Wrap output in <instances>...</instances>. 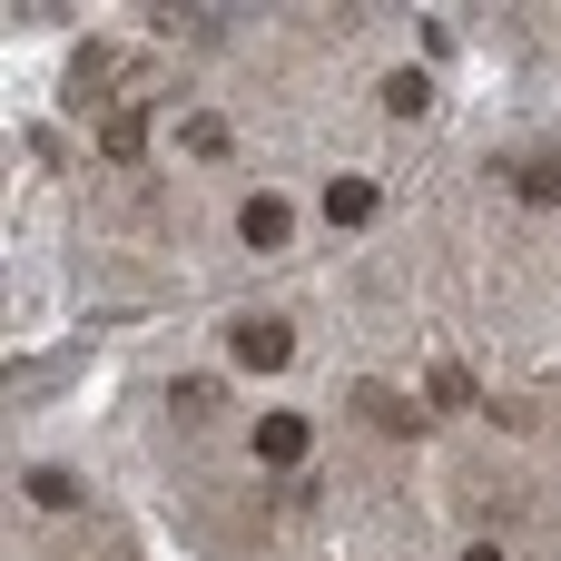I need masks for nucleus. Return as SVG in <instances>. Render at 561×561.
I'll return each instance as SVG.
<instances>
[{"instance_id": "1", "label": "nucleus", "mask_w": 561, "mask_h": 561, "mask_svg": "<svg viewBox=\"0 0 561 561\" xmlns=\"http://www.w3.org/2000/svg\"><path fill=\"white\" fill-rule=\"evenodd\" d=\"M286 355H296V325H286V316H247V325H237V365H247V375H276Z\"/></svg>"}, {"instance_id": "2", "label": "nucleus", "mask_w": 561, "mask_h": 561, "mask_svg": "<svg viewBox=\"0 0 561 561\" xmlns=\"http://www.w3.org/2000/svg\"><path fill=\"white\" fill-rule=\"evenodd\" d=\"M306 444H316L306 414H266V424H256V454H266V463H306Z\"/></svg>"}, {"instance_id": "3", "label": "nucleus", "mask_w": 561, "mask_h": 561, "mask_svg": "<svg viewBox=\"0 0 561 561\" xmlns=\"http://www.w3.org/2000/svg\"><path fill=\"white\" fill-rule=\"evenodd\" d=\"M286 237H296V217H286V197H256V207H247V247H256V256H276Z\"/></svg>"}, {"instance_id": "4", "label": "nucleus", "mask_w": 561, "mask_h": 561, "mask_svg": "<svg viewBox=\"0 0 561 561\" xmlns=\"http://www.w3.org/2000/svg\"><path fill=\"white\" fill-rule=\"evenodd\" d=\"M325 217H335V227H365V217H375V187H365V178H335V187H325Z\"/></svg>"}, {"instance_id": "5", "label": "nucleus", "mask_w": 561, "mask_h": 561, "mask_svg": "<svg viewBox=\"0 0 561 561\" xmlns=\"http://www.w3.org/2000/svg\"><path fill=\"white\" fill-rule=\"evenodd\" d=\"M513 187H523L533 207H552V197H561V158H523V168H513Z\"/></svg>"}, {"instance_id": "6", "label": "nucleus", "mask_w": 561, "mask_h": 561, "mask_svg": "<svg viewBox=\"0 0 561 561\" xmlns=\"http://www.w3.org/2000/svg\"><path fill=\"white\" fill-rule=\"evenodd\" d=\"M424 99H434V79H424V69H394V79H385V108H394V118H414Z\"/></svg>"}, {"instance_id": "7", "label": "nucleus", "mask_w": 561, "mask_h": 561, "mask_svg": "<svg viewBox=\"0 0 561 561\" xmlns=\"http://www.w3.org/2000/svg\"><path fill=\"white\" fill-rule=\"evenodd\" d=\"M355 394H365V414H375V424H394V434H414V424H424V414H414L404 394H385V385H355Z\"/></svg>"}, {"instance_id": "8", "label": "nucleus", "mask_w": 561, "mask_h": 561, "mask_svg": "<svg viewBox=\"0 0 561 561\" xmlns=\"http://www.w3.org/2000/svg\"><path fill=\"white\" fill-rule=\"evenodd\" d=\"M138 148H148V118L118 108V118H108V158H138Z\"/></svg>"}, {"instance_id": "9", "label": "nucleus", "mask_w": 561, "mask_h": 561, "mask_svg": "<svg viewBox=\"0 0 561 561\" xmlns=\"http://www.w3.org/2000/svg\"><path fill=\"white\" fill-rule=\"evenodd\" d=\"M178 138H187V158H227V118H187Z\"/></svg>"}, {"instance_id": "10", "label": "nucleus", "mask_w": 561, "mask_h": 561, "mask_svg": "<svg viewBox=\"0 0 561 561\" xmlns=\"http://www.w3.org/2000/svg\"><path fill=\"white\" fill-rule=\"evenodd\" d=\"M30 503H39V513H69L79 483H69V473H30Z\"/></svg>"}, {"instance_id": "11", "label": "nucleus", "mask_w": 561, "mask_h": 561, "mask_svg": "<svg viewBox=\"0 0 561 561\" xmlns=\"http://www.w3.org/2000/svg\"><path fill=\"white\" fill-rule=\"evenodd\" d=\"M434 404H473V375L463 365H434Z\"/></svg>"}, {"instance_id": "12", "label": "nucleus", "mask_w": 561, "mask_h": 561, "mask_svg": "<svg viewBox=\"0 0 561 561\" xmlns=\"http://www.w3.org/2000/svg\"><path fill=\"white\" fill-rule=\"evenodd\" d=\"M463 561H503V552H483V542H473V552H463Z\"/></svg>"}]
</instances>
